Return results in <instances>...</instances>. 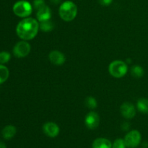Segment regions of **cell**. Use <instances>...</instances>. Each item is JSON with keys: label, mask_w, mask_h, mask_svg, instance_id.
Returning a JSON list of instances; mask_svg holds the SVG:
<instances>
[{"label": "cell", "mask_w": 148, "mask_h": 148, "mask_svg": "<svg viewBox=\"0 0 148 148\" xmlns=\"http://www.w3.org/2000/svg\"><path fill=\"white\" fill-rule=\"evenodd\" d=\"M40 29L37 20L32 17H26L20 21L16 27V33L19 38L24 40H30L34 38Z\"/></svg>", "instance_id": "cell-1"}, {"label": "cell", "mask_w": 148, "mask_h": 148, "mask_svg": "<svg viewBox=\"0 0 148 148\" xmlns=\"http://www.w3.org/2000/svg\"><path fill=\"white\" fill-rule=\"evenodd\" d=\"M59 13L62 20L66 22H70L76 17L77 7L72 1H65L59 7Z\"/></svg>", "instance_id": "cell-2"}, {"label": "cell", "mask_w": 148, "mask_h": 148, "mask_svg": "<svg viewBox=\"0 0 148 148\" xmlns=\"http://www.w3.org/2000/svg\"><path fill=\"white\" fill-rule=\"evenodd\" d=\"M13 12L17 17L26 18L28 17L33 12V6L25 0H20L14 3L12 7Z\"/></svg>", "instance_id": "cell-3"}, {"label": "cell", "mask_w": 148, "mask_h": 148, "mask_svg": "<svg viewBox=\"0 0 148 148\" xmlns=\"http://www.w3.org/2000/svg\"><path fill=\"white\" fill-rule=\"evenodd\" d=\"M128 68L127 64L123 61L116 60L111 62L108 66V71L111 75L116 78H121L127 74Z\"/></svg>", "instance_id": "cell-4"}, {"label": "cell", "mask_w": 148, "mask_h": 148, "mask_svg": "<svg viewBox=\"0 0 148 148\" xmlns=\"http://www.w3.org/2000/svg\"><path fill=\"white\" fill-rule=\"evenodd\" d=\"M124 140L127 147L136 148L141 143L142 135L138 130H132L126 134Z\"/></svg>", "instance_id": "cell-5"}, {"label": "cell", "mask_w": 148, "mask_h": 148, "mask_svg": "<svg viewBox=\"0 0 148 148\" xmlns=\"http://www.w3.org/2000/svg\"><path fill=\"white\" fill-rule=\"evenodd\" d=\"M30 49V45L23 40L16 43L13 48V54L17 58H24L29 54Z\"/></svg>", "instance_id": "cell-6"}, {"label": "cell", "mask_w": 148, "mask_h": 148, "mask_svg": "<svg viewBox=\"0 0 148 148\" xmlns=\"http://www.w3.org/2000/svg\"><path fill=\"white\" fill-rule=\"evenodd\" d=\"M120 111L123 116L127 119H130L135 116L136 108L130 102H124L120 107Z\"/></svg>", "instance_id": "cell-7"}, {"label": "cell", "mask_w": 148, "mask_h": 148, "mask_svg": "<svg viewBox=\"0 0 148 148\" xmlns=\"http://www.w3.org/2000/svg\"><path fill=\"white\" fill-rule=\"evenodd\" d=\"M100 117L97 113L94 111L88 113L85 119V126L90 130H95L99 125Z\"/></svg>", "instance_id": "cell-8"}, {"label": "cell", "mask_w": 148, "mask_h": 148, "mask_svg": "<svg viewBox=\"0 0 148 148\" xmlns=\"http://www.w3.org/2000/svg\"><path fill=\"white\" fill-rule=\"evenodd\" d=\"M43 131L48 137L54 138L59 134V127L56 124L53 122H47L43 124Z\"/></svg>", "instance_id": "cell-9"}, {"label": "cell", "mask_w": 148, "mask_h": 148, "mask_svg": "<svg viewBox=\"0 0 148 148\" xmlns=\"http://www.w3.org/2000/svg\"><path fill=\"white\" fill-rule=\"evenodd\" d=\"M49 59L52 64L55 65H62L64 64L66 57L64 54L57 50H53L49 53Z\"/></svg>", "instance_id": "cell-10"}, {"label": "cell", "mask_w": 148, "mask_h": 148, "mask_svg": "<svg viewBox=\"0 0 148 148\" xmlns=\"http://www.w3.org/2000/svg\"><path fill=\"white\" fill-rule=\"evenodd\" d=\"M36 16H37V20L38 22L50 20L51 16V12L48 6L45 5L40 10H37Z\"/></svg>", "instance_id": "cell-11"}, {"label": "cell", "mask_w": 148, "mask_h": 148, "mask_svg": "<svg viewBox=\"0 0 148 148\" xmlns=\"http://www.w3.org/2000/svg\"><path fill=\"white\" fill-rule=\"evenodd\" d=\"M92 148H112L111 141L106 138H98L92 143Z\"/></svg>", "instance_id": "cell-12"}, {"label": "cell", "mask_w": 148, "mask_h": 148, "mask_svg": "<svg viewBox=\"0 0 148 148\" xmlns=\"http://www.w3.org/2000/svg\"><path fill=\"white\" fill-rule=\"evenodd\" d=\"M17 132V130L14 126L7 125L3 129L2 136L5 140H11L14 137Z\"/></svg>", "instance_id": "cell-13"}, {"label": "cell", "mask_w": 148, "mask_h": 148, "mask_svg": "<svg viewBox=\"0 0 148 148\" xmlns=\"http://www.w3.org/2000/svg\"><path fill=\"white\" fill-rule=\"evenodd\" d=\"M137 108L141 113L148 114V99L145 98H141L137 101Z\"/></svg>", "instance_id": "cell-14"}, {"label": "cell", "mask_w": 148, "mask_h": 148, "mask_svg": "<svg viewBox=\"0 0 148 148\" xmlns=\"http://www.w3.org/2000/svg\"><path fill=\"white\" fill-rule=\"evenodd\" d=\"M39 27H40V29L42 31L50 32L54 27V25H53V22L51 21V20H47L40 22V23H39Z\"/></svg>", "instance_id": "cell-15"}, {"label": "cell", "mask_w": 148, "mask_h": 148, "mask_svg": "<svg viewBox=\"0 0 148 148\" xmlns=\"http://www.w3.org/2000/svg\"><path fill=\"white\" fill-rule=\"evenodd\" d=\"M131 74L134 77L140 78L144 75V69L140 65H134L131 68Z\"/></svg>", "instance_id": "cell-16"}, {"label": "cell", "mask_w": 148, "mask_h": 148, "mask_svg": "<svg viewBox=\"0 0 148 148\" xmlns=\"http://www.w3.org/2000/svg\"><path fill=\"white\" fill-rule=\"evenodd\" d=\"M9 75H10V72L8 68L0 64V85L7 81Z\"/></svg>", "instance_id": "cell-17"}, {"label": "cell", "mask_w": 148, "mask_h": 148, "mask_svg": "<svg viewBox=\"0 0 148 148\" xmlns=\"http://www.w3.org/2000/svg\"><path fill=\"white\" fill-rule=\"evenodd\" d=\"M85 105L90 109H95L96 108L98 103L95 98L92 96H88L85 98Z\"/></svg>", "instance_id": "cell-18"}, {"label": "cell", "mask_w": 148, "mask_h": 148, "mask_svg": "<svg viewBox=\"0 0 148 148\" xmlns=\"http://www.w3.org/2000/svg\"><path fill=\"white\" fill-rule=\"evenodd\" d=\"M11 59V55L7 51H1L0 52V64H4L7 63Z\"/></svg>", "instance_id": "cell-19"}, {"label": "cell", "mask_w": 148, "mask_h": 148, "mask_svg": "<svg viewBox=\"0 0 148 148\" xmlns=\"http://www.w3.org/2000/svg\"><path fill=\"white\" fill-rule=\"evenodd\" d=\"M125 142L123 139H117L112 145V148H126Z\"/></svg>", "instance_id": "cell-20"}, {"label": "cell", "mask_w": 148, "mask_h": 148, "mask_svg": "<svg viewBox=\"0 0 148 148\" xmlns=\"http://www.w3.org/2000/svg\"><path fill=\"white\" fill-rule=\"evenodd\" d=\"M46 5L44 0H34L33 1V7L36 10H40L43 7Z\"/></svg>", "instance_id": "cell-21"}, {"label": "cell", "mask_w": 148, "mask_h": 148, "mask_svg": "<svg viewBox=\"0 0 148 148\" xmlns=\"http://www.w3.org/2000/svg\"><path fill=\"white\" fill-rule=\"evenodd\" d=\"M98 1L101 5L107 7V6H109L112 3L113 0H98Z\"/></svg>", "instance_id": "cell-22"}, {"label": "cell", "mask_w": 148, "mask_h": 148, "mask_svg": "<svg viewBox=\"0 0 148 148\" xmlns=\"http://www.w3.org/2000/svg\"><path fill=\"white\" fill-rule=\"evenodd\" d=\"M130 127V124H129L128 122H124L122 125H121V128H122V130H124V131H128Z\"/></svg>", "instance_id": "cell-23"}, {"label": "cell", "mask_w": 148, "mask_h": 148, "mask_svg": "<svg viewBox=\"0 0 148 148\" xmlns=\"http://www.w3.org/2000/svg\"><path fill=\"white\" fill-rule=\"evenodd\" d=\"M142 147H143V148H148V142H143V143H142Z\"/></svg>", "instance_id": "cell-24"}, {"label": "cell", "mask_w": 148, "mask_h": 148, "mask_svg": "<svg viewBox=\"0 0 148 148\" xmlns=\"http://www.w3.org/2000/svg\"><path fill=\"white\" fill-rule=\"evenodd\" d=\"M50 1L53 4H58L61 2V0H50Z\"/></svg>", "instance_id": "cell-25"}, {"label": "cell", "mask_w": 148, "mask_h": 148, "mask_svg": "<svg viewBox=\"0 0 148 148\" xmlns=\"http://www.w3.org/2000/svg\"><path fill=\"white\" fill-rule=\"evenodd\" d=\"M0 148H7L6 145L4 143H2V142H0Z\"/></svg>", "instance_id": "cell-26"}]
</instances>
